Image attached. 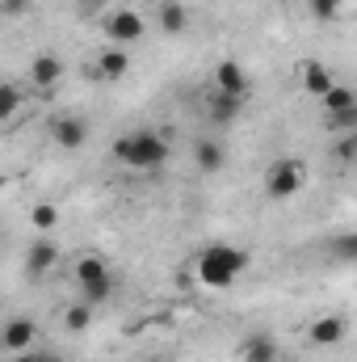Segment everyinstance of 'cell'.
Returning <instances> with one entry per match:
<instances>
[{
	"mask_svg": "<svg viewBox=\"0 0 357 362\" xmlns=\"http://www.w3.org/2000/svg\"><path fill=\"white\" fill-rule=\"evenodd\" d=\"M214 89L231 93V97H248V72L236 59H219L214 64Z\"/></svg>",
	"mask_w": 357,
	"mask_h": 362,
	"instance_id": "9",
	"label": "cell"
},
{
	"mask_svg": "<svg viewBox=\"0 0 357 362\" xmlns=\"http://www.w3.org/2000/svg\"><path fill=\"white\" fill-rule=\"evenodd\" d=\"M30 223H34L42 236H51V232L59 228V206H55V202H38V206L30 211Z\"/></svg>",
	"mask_w": 357,
	"mask_h": 362,
	"instance_id": "20",
	"label": "cell"
},
{
	"mask_svg": "<svg viewBox=\"0 0 357 362\" xmlns=\"http://www.w3.org/2000/svg\"><path fill=\"white\" fill-rule=\"evenodd\" d=\"M240 358H244V362H277V341H273L269 333L244 337V346H240Z\"/></svg>",
	"mask_w": 357,
	"mask_h": 362,
	"instance_id": "16",
	"label": "cell"
},
{
	"mask_svg": "<svg viewBox=\"0 0 357 362\" xmlns=\"http://www.w3.org/2000/svg\"><path fill=\"white\" fill-rule=\"evenodd\" d=\"M143 4H160V0H143Z\"/></svg>",
	"mask_w": 357,
	"mask_h": 362,
	"instance_id": "28",
	"label": "cell"
},
{
	"mask_svg": "<svg viewBox=\"0 0 357 362\" xmlns=\"http://www.w3.org/2000/svg\"><path fill=\"white\" fill-rule=\"evenodd\" d=\"M34 337H38L34 320H30V316H13V320L0 329V350L21 354V350H30V346H34Z\"/></svg>",
	"mask_w": 357,
	"mask_h": 362,
	"instance_id": "8",
	"label": "cell"
},
{
	"mask_svg": "<svg viewBox=\"0 0 357 362\" xmlns=\"http://www.w3.org/2000/svg\"><path fill=\"white\" fill-rule=\"evenodd\" d=\"M51 139H55V148H63V152H80V148L89 144V122L76 118V114H59V118L51 122Z\"/></svg>",
	"mask_w": 357,
	"mask_h": 362,
	"instance_id": "6",
	"label": "cell"
},
{
	"mask_svg": "<svg viewBox=\"0 0 357 362\" xmlns=\"http://www.w3.org/2000/svg\"><path fill=\"white\" fill-rule=\"evenodd\" d=\"M76 286H80V303L97 308L114 295V274L101 257H80L76 262Z\"/></svg>",
	"mask_w": 357,
	"mask_h": 362,
	"instance_id": "3",
	"label": "cell"
},
{
	"mask_svg": "<svg viewBox=\"0 0 357 362\" xmlns=\"http://www.w3.org/2000/svg\"><path fill=\"white\" fill-rule=\"evenodd\" d=\"M30 81H34L42 93L55 89V85L63 81V59H59V55H51V51H42V55L30 64Z\"/></svg>",
	"mask_w": 357,
	"mask_h": 362,
	"instance_id": "11",
	"label": "cell"
},
{
	"mask_svg": "<svg viewBox=\"0 0 357 362\" xmlns=\"http://www.w3.org/2000/svg\"><path fill=\"white\" fill-rule=\"evenodd\" d=\"M114 160L131 165V169H156L169 160V139L156 131H139V135H122L114 139Z\"/></svg>",
	"mask_w": 357,
	"mask_h": 362,
	"instance_id": "2",
	"label": "cell"
},
{
	"mask_svg": "<svg viewBox=\"0 0 357 362\" xmlns=\"http://www.w3.org/2000/svg\"><path fill=\"white\" fill-rule=\"evenodd\" d=\"M126 72H131V55H126V47H105L101 59H97V68H92L97 81H122Z\"/></svg>",
	"mask_w": 357,
	"mask_h": 362,
	"instance_id": "10",
	"label": "cell"
},
{
	"mask_svg": "<svg viewBox=\"0 0 357 362\" xmlns=\"http://www.w3.org/2000/svg\"><path fill=\"white\" fill-rule=\"evenodd\" d=\"M345 333H349V325L341 316H320L311 325V341L315 346H337V341H345Z\"/></svg>",
	"mask_w": 357,
	"mask_h": 362,
	"instance_id": "15",
	"label": "cell"
},
{
	"mask_svg": "<svg viewBox=\"0 0 357 362\" xmlns=\"http://www.w3.org/2000/svg\"><path fill=\"white\" fill-rule=\"evenodd\" d=\"M248 266H253V257L244 249H236V245H210L198 257V282L214 286V291H227Z\"/></svg>",
	"mask_w": 357,
	"mask_h": 362,
	"instance_id": "1",
	"label": "cell"
},
{
	"mask_svg": "<svg viewBox=\"0 0 357 362\" xmlns=\"http://www.w3.org/2000/svg\"><path fill=\"white\" fill-rule=\"evenodd\" d=\"M34 362H38V358H34Z\"/></svg>",
	"mask_w": 357,
	"mask_h": 362,
	"instance_id": "30",
	"label": "cell"
},
{
	"mask_svg": "<svg viewBox=\"0 0 357 362\" xmlns=\"http://www.w3.org/2000/svg\"><path fill=\"white\" fill-rule=\"evenodd\" d=\"M240 105H244V97H231V93H219V89H214V97L206 101V110H210L214 122H231V118L240 114Z\"/></svg>",
	"mask_w": 357,
	"mask_h": 362,
	"instance_id": "17",
	"label": "cell"
},
{
	"mask_svg": "<svg viewBox=\"0 0 357 362\" xmlns=\"http://www.w3.org/2000/svg\"><path fill=\"white\" fill-rule=\"evenodd\" d=\"M193 160H198L202 173H223V165H227V148H223L219 139H202V144L193 148Z\"/></svg>",
	"mask_w": 357,
	"mask_h": 362,
	"instance_id": "14",
	"label": "cell"
},
{
	"mask_svg": "<svg viewBox=\"0 0 357 362\" xmlns=\"http://www.w3.org/2000/svg\"><path fill=\"white\" fill-rule=\"evenodd\" d=\"M315 21H337L341 17V0H307Z\"/></svg>",
	"mask_w": 357,
	"mask_h": 362,
	"instance_id": "22",
	"label": "cell"
},
{
	"mask_svg": "<svg viewBox=\"0 0 357 362\" xmlns=\"http://www.w3.org/2000/svg\"><path fill=\"white\" fill-rule=\"evenodd\" d=\"M63 325H68L72 333H85V329L92 325V308L89 303H72V308L63 312Z\"/></svg>",
	"mask_w": 357,
	"mask_h": 362,
	"instance_id": "21",
	"label": "cell"
},
{
	"mask_svg": "<svg viewBox=\"0 0 357 362\" xmlns=\"http://www.w3.org/2000/svg\"><path fill=\"white\" fill-rule=\"evenodd\" d=\"M147 362H160V358H147Z\"/></svg>",
	"mask_w": 357,
	"mask_h": 362,
	"instance_id": "29",
	"label": "cell"
},
{
	"mask_svg": "<svg viewBox=\"0 0 357 362\" xmlns=\"http://www.w3.org/2000/svg\"><path fill=\"white\" fill-rule=\"evenodd\" d=\"M38 362H68V358H59V354H47V358H38Z\"/></svg>",
	"mask_w": 357,
	"mask_h": 362,
	"instance_id": "27",
	"label": "cell"
},
{
	"mask_svg": "<svg viewBox=\"0 0 357 362\" xmlns=\"http://www.w3.org/2000/svg\"><path fill=\"white\" fill-rule=\"evenodd\" d=\"M156 21H160L164 34H185L189 30V8L181 0H160L156 4Z\"/></svg>",
	"mask_w": 357,
	"mask_h": 362,
	"instance_id": "12",
	"label": "cell"
},
{
	"mask_svg": "<svg viewBox=\"0 0 357 362\" xmlns=\"http://www.w3.org/2000/svg\"><path fill=\"white\" fill-rule=\"evenodd\" d=\"M320 101H324V114H328V118H332V114H345V110H357V93L345 89V85H332Z\"/></svg>",
	"mask_w": 357,
	"mask_h": 362,
	"instance_id": "18",
	"label": "cell"
},
{
	"mask_svg": "<svg viewBox=\"0 0 357 362\" xmlns=\"http://www.w3.org/2000/svg\"><path fill=\"white\" fill-rule=\"evenodd\" d=\"M353 232H345V236H341V240H337V253H341V257H345V262H349V257H353Z\"/></svg>",
	"mask_w": 357,
	"mask_h": 362,
	"instance_id": "26",
	"label": "cell"
},
{
	"mask_svg": "<svg viewBox=\"0 0 357 362\" xmlns=\"http://www.w3.org/2000/svg\"><path fill=\"white\" fill-rule=\"evenodd\" d=\"M303 185H307V165H303V160H273V165H269V173H265L269 198L286 202V198H294Z\"/></svg>",
	"mask_w": 357,
	"mask_h": 362,
	"instance_id": "4",
	"label": "cell"
},
{
	"mask_svg": "<svg viewBox=\"0 0 357 362\" xmlns=\"http://www.w3.org/2000/svg\"><path fill=\"white\" fill-rule=\"evenodd\" d=\"M25 8H30V0H0V13L4 17H21Z\"/></svg>",
	"mask_w": 357,
	"mask_h": 362,
	"instance_id": "24",
	"label": "cell"
},
{
	"mask_svg": "<svg viewBox=\"0 0 357 362\" xmlns=\"http://www.w3.org/2000/svg\"><path fill=\"white\" fill-rule=\"evenodd\" d=\"M337 156L349 165V160H357V131H345L341 139H337Z\"/></svg>",
	"mask_w": 357,
	"mask_h": 362,
	"instance_id": "23",
	"label": "cell"
},
{
	"mask_svg": "<svg viewBox=\"0 0 357 362\" xmlns=\"http://www.w3.org/2000/svg\"><path fill=\"white\" fill-rule=\"evenodd\" d=\"M21 105H25V93L17 81H0V122H8L13 114H21Z\"/></svg>",
	"mask_w": 357,
	"mask_h": 362,
	"instance_id": "19",
	"label": "cell"
},
{
	"mask_svg": "<svg viewBox=\"0 0 357 362\" xmlns=\"http://www.w3.org/2000/svg\"><path fill=\"white\" fill-rule=\"evenodd\" d=\"M55 262H59V245H55V236H38V240L25 249V274H30V278L51 274L55 270Z\"/></svg>",
	"mask_w": 357,
	"mask_h": 362,
	"instance_id": "7",
	"label": "cell"
},
{
	"mask_svg": "<svg viewBox=\"0 0 357 362\" xmlns=\"http://www.w3.org/2000/svg\"><path fill=\"white\" fill-rule=\"evenodd\" d=\"M332 122H337V127H345V131H357V110H345V114H332Z\"/></svg>",
	"mask_w": 357,
	"mask_h": 362,
	"instance_id": "25",
	"label": "cell"
},
{
	"mask_svg": "<svg viewBox=\"0 0 357 362\" xmlns=\"http://www.w3.org/2000/svg\"><path fill=\"white\" fill-rule=\"evenodd\" d=\"M105 38H109L114 47L139 42V38H143V17H139L135 8H109V17H105Z\"/></svg>",
	"mask_w": 357,
	"mask_h": 362,
	"instance_id": "5",
	"label": "cell"
},
{
	"mask_svg": "<svg viewBox=\"0 0 357 362\" xmlns=\"http://www.w3.org/2000/svg\"><path fill=\"white\" fill-rule=\"evenodd\" d=\"M298 81H303V89L311 93V97H324V93L337 85V81H332V72H328L320 59H307V64L298 68Z\"/></svg>",
	"mask_w": 357,
	"mask_h": 362,
	"instance_id": "13",
	"label": "cell"
}]
</instances>
